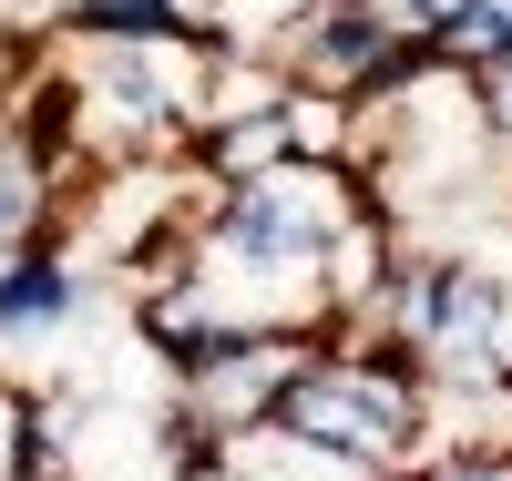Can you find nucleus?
<instances>
[{"instance_id": "obj_6", "label": "nucleus", "mask_w": 512, "mask_h": 481, "mask_svg": "<svg viewBox=\"0 0 512 481\" xmlns=\"http://www.w3.org/2000/svg\"><path fill=\"white\" fill-rule=\"evenodd\" d=\"M472 113H482V144H492V154H512V62L472 72Z\"/></svg>"}, {"instance_id": "obj_4", "label": "nucleus", "mask_w": 512, "mask_h": 481, "mask_svg": "<svg viewBox=\"0 0 512 481\" xmlns=\"http://www.w3.org/2000/svg\"><path fill=\"white\" fill-rule=\"evenodd\" d=\"M431 52H441L451 72H492V62H512V0H461V11L431 31Z\"/></svg>"}, {"instance_id": "obj_7", "label": "nucleus", "mask_w": 512, "mask_h": 481, "mask_svg": "<svg viewBox=\"0 0 512 481\" xmlns=\"http://www.w3.org/2000/svg\"><path fill=\"white\" fill-rule=\"evenodd\" d=\"M379 481H431V461H400V471H379Z\"/></svg>"}, {"instance_id": "obj_2", "label": "nucleus", "mask_w": 512, "mask_h": 481, "mask_svg": "<svg viewBox=\"0 0 512 481\" xmlns=\"http://www.w3.org/2000/svg\"><path fill=\"white\" fill-rule=\"evenodd\" d=\"M82 308H93V277H82V256L52 226L0 256V338H62Z\"/></svg>"}, {"instance_id": "obj_1", "label": "nucleus", "mask_w": 512, "mask_h": 481, "mask_svg": "<svg viewBox=\"0 0 512 481\" xmlns=\"http://www.w3.org/2000/svg\"><path fill=\"white\" fill-rule=\"evenodd\" d=\"M205 31H154V41H62V82H72V144L103 134L123 154H175L205 113Z\"/></svg>"}, {"instance_id": "obj_5", "label": "nucleus", "mask_w": 512, "mask_h": 481, "mask_svg": "<svg viewBox=\"0 0 512 481\" xmlns=\"http://www.w3.org/2000/svg\"><path fill=\"white\" fill-rule=\"evenodd\" d=\"M431 481H512V441H451L431 451Z\"/></svg>"}, {"instance_id": "obj_3", "label": "nucleus", "mask_w": 512, "mask_h": 481, "mask_svg": "<svg viewBox=\"0 0 512 481\" xmlns=\"http://www.w3.org/2000/svg\"><path fill=\"white\" fill-rule=\"evenodd\" d=\"M308 11H318V0H195V21H205L216 52H267V62H277V41Z\"/></svg>"}]
</instances>
